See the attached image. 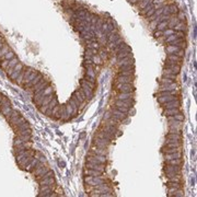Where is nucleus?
<instances>
[{"instance_id": "1", "label": "nucleus", "mask_w": 197, "mask_h": 197, "mask_svg": "<svg viewBox=\"0 0 197 197\" xmlns=\"http://www.w3.org/2000/svg\"><path fill=\"white\" fill-rule=\"evenodd\" d=\"M49 82L48 80H46V79H44V77L41 79V81L37 83V85H35L34 87H32L31 89H29V90H31L32 92H34V94H37L38 92H41L42 90H44L46 87H48L49 85Z\"/></svg>"}, {"instance_id": "2", "label": "nucleus", "mask_w": 197, "mask_h": 197, "mask_svg": "<svg viewBox=\"0 0 197 197\" xmlns=\"http://www.w3.org/2000/svg\"><path fill=\"white\" fill-rule=\"evenodd\" d=\"M114 90L117 92H134L135 88L131 83H116L114 85Z\"/></svg>"}, {"instance_id": "3", "label": "nucleus", "mask_w": 197, "mask_h": 197, "mask_svg": "<svg viewBox=\"0 0 197 197\" xmlns=\"http://www.w3.org/2000/svg\"><path fill=\"white\" fill-rule=\"evenodd\" d=\"M87 162H92V163H105L106 162V158L105 156H100V154H95L92 151H90V156L87 158Z\"/></svg>"}, {"instance_id": "4", "label": "nucleus", "mask_w": 197, "mask_h": 197, "mask_svg": "<svg viewBox=\"0 0 197 197\" xmlns=\"http://www.w3.org/2000/svg\"><path fill=\"white\" fill-rule=\"evenodd\" d=\"M181 71V66L179 65H172V64H164V73H173V75H179Z\"/></svg>"}, {"instance_id": "5", "label": "nucleus", "mask_w": 197, "mask_h": 197, "mask_svg": "<svg viewBox=\"0 0 197 197\" xmlns=\"http://www.w3.org/2000/svg\"><path fill=\"white\" fill-rule=\"evenodd\" d=\"M93 145L95 146V147L106 149V148H108V146L111 145V141H110V140H108V139H105V138H98V137H96V138L94 139Z\"/></svg>"}, {"instance_id": "6", "label": "nucleus", "mask_w": 197, "mask_h": 197, "mask_svg": "<svg viewBox=\"0 0 197 197\" xmlns=\"http://www.w3.org/2000/svg\"><path fill=\"white\" fill-rule=\"evenodd\" d=\"M111 113H112V118L116 119L117 122H124L126 118H127L126 113L121 112V111H118V110H116V108H113Z\"/></svg>"}, {"instance_id": "7", "label": "nucleus", "mask_w": 197, "mask_h": 197, "mask_svg": "<svg viewBox=\"0 0 197 197\" xmlns=\"http://www.w3.org/2000/svg\"><path fill=\"white\" fill-rule=\"evenodd\" d=\"M85 168H87V169H92V170L100 171V172H102V173L105 171L104 163H92V162H87Z\"/></svg>"}, {"instance_id": "8", "label": "nucleus", "mask_w": 197, "mask_h": 197, "mask_svg": "<svg viewBox=\"0 0 197 197\" xmlns=\"http://www.w3.org/2000/svg\"><path fill=\"white\" fill-rule=\"evenodd\" d=\"M134 80L133 76H122V75H117L115 78V83H131Z\"/></svg>"}, {"instance_id": "9", "label": "nucleus", "mask_w": 197, "mask_h": 197, "mask_svg": "<svg viewBox=\"0 0 197 197\" xmlns=\"http://www.w3.org/2000/svg\"><path fill=\"white\" fill-rule=\"evenodd\" d=\"M114 106H125V108H130L134 106V102L130 98H127V100H116Z\"/></svg>"}, {"instance_id": "10", "label": "nucleus", "mask_w": 197, "mask_h": 197, "mask_svg": "<svg viewBox=\"0 0 197 197\" xmlns=\"http://www.w3.org/2000/svg\"><path fill=\"white\" fill-rule=\"evenodd\" d=\"M162 108H180V106H181V103H180L179 98H175V100H173V101H169V102H166V103L161 104Z\"/></svg>"}, {"instance_id": "11", "label": "nucleus", "mask_w": 197, "mask_h": 197, "mask_svg": "<svg viewBox=\"0 0 197 197\" xmlns=\"http://www.w3.org/2000/svg\"><path fill=\"white\" fill-rule=\"evenodd\" d=\"M96 137H98V138H105V139H108V140H110V141H112V140L115 139V135H112V134H110V133H108V131H105V130L100 129V131L96 133Z\"/></svg>"}, {"instance_id": "12", "label": "nucleus", "mask_w": 197, "mask_h": 197, "mask_svg": "<svg viewBox=\"0 0 197 197\" xmlns=\"http://www.w3.org/2000/svg\"><path fill=\"white\" fill-rule=\"evenodd\" d=\"M43 77H44V76H43V75H42L41 72H38V75H37V76H36L35 78H34V79H33V80H32V81H30V82H29L27 85H24L23 88H24V89H27V90L31 89L32 87H34V85H37V83L40 82V81H41V79H42Z\"/></svg>"}, {"instance_id": "13", "label": "nucleus", "mask_w": 197, "mask_h": 197, "mask_svg": "<svg viewBox=\"0 0 197 197\" xmlns=\"http://www.w3.org/2000/svg\"><path fill=\"white\" fill-rule=\"evenodd\" d=\"M182 140V135H177V134H168L166 135V141L168 143H177Z\"/></svg>"}, {"instance_id": "14", "label": "nucleus", "mask_w": 197, "mask_h": 197, "mask_svg": "<svg viewBox=\"0 0 197 197\" xmlns=\"http://www.w3.org/2000/svg\"><path fill=\"white\" fill-rule=\"evenodd\" d=\"M127 65H134V59H133L131 56L118 59V61H117V66H118V67H121V66H127Z\"/></svg>"}, {"instance_id": "15", "label": "nucleus", "mask_w": 197, "mask_h": 197, "mask_svg": "<svg viewBox=\"0 0 197 197\" xmlns=\"http://www.w3.org/2000/svg\"><path fill=\"white\" fill-rule=\"evenodd\" d=\"M163 170H164V172H175L177 174H181V166H172V164L166 163Z\"/></svg>"}, {"instance_id": "16", "label": "nucleus", "mask_w": 197, "mask_h": 197, "mask_svg": "<svg viewBox=\"0 0 197 197\" xmlns=\"http://www.w3.org/2000/svg\"><path fill=\"white\" fill-rule=\"evenodd\" d=\"M33 158H34V156H29V157L24 158V159H22L21 161L19 162V168L21 169V170H25V168H27V166L30 163V162L33 160Z\"/></svg>"}, {"instance_id": "17", "label": "nucleus", "mask_w": 197, "mask_h": 197, "mask_svg": "<svg viewBox=\"0 0 197 197\" xmlns=\"http://www.w3.org/2000/svg\"><path fill=\"white\" fill-rule=\"evenodd\" d=\"M182 121H176V119H172L169 121V128L171 129H182Z\"/></svg>"}, {"instance_id": "18", "label": "nucleus", "mask_w": 197, "mask_h": 197, "mask_svg": "<svg viewBox=\"0 0 197 197\" xmlns=\"http://www.w3.org/2000/svg\"><path fill=\"white\" fill-rule=\"evenodd\" d=\"M38 185H56L55 184V179L54 176H50V177H46V179H43L38 181Z\"/></svg>"}, {"instance_id": "19", "label": "nucleus", "mask_w": 197, "mask_h": 197, "mask_svg": "<svg viewBox=\"0 0 197 197\" xmlns=\"http://www.w3.org/2000/svg\"><path fill=\"white\" fill-rule=\"evenodd\" d=\"M115 98L116 100H127L133 98V92H118Z\"/></svg>"}, {"instance_id": "20", "label": "nucleus", "mask_w": 197, "mask_h": 197, "mask_svg": "<svg viewBox=\"0 0 197 197\" xmlns=\"http://www.w3.org/2000/svg\"><path fill=\"white\" fill-rule=\"evenodd\" d=\"M37 163H38V160H37V159L34 157V158H33V160H32V161L27 166V168H25V170H24V171H27V172H31V173H32V172L34 171V169H35V166H36V164H37Z\"/></svg>"}, {"instance_id": "21", "label": "nucleus", "mask_w": 197, "mask_h": 197, "mask_svg": "<svg viewBox=\"0 0 197 197\" xmlns=\"http://www.w3.org/2000/svg\"><path fill=\"white\" fill-rule=\"evenodd\" d=\"M90 151H92L95 154H100V156H106V149H103V148H98V147H91Z\"/></svg>"}, {"instance_id": "22", "label": "nucleus", "mask_w": 197, "mask_h": 197, "mask_svg": "<svg viewBox=\"0 0 197 197\" xmlns=\"http://www.w3.org/2000/svg\"><path fill=\"white\" fill-rule=\"evenodd\" d=\"M182 48H180L177 46H175V45H170L168 44V46L166 47V54H175L176 52H180Z\"/></svg>"}, {"instance_id": "23", "label": "nucleus", "mask_w": 197, "mask_h": 197, "mask_svg": "<svg viewBox=\"0 0 197 197\" xmlns=\"http://www.w3.org/2000/svg\"><path fill=\"white\" fill-rule=\"evenodd\" d=\"M180 113V108H164V112L163 114L166 116H172V115H175V114H179Z\"/></svg>"}, {"instance_id": "24", "label": "nucleus", "mask_w": 197, "mask_h": 197, "mask_svg": "<svg viewBox=\"0 0 197 197\" xmlns=\"http://www.w3.org/2000/svg\"><path fill=\"white\" fill-rule=\"evenodd\" d=\"M85 175H91V176H101L102 172L96 170H92V169H85Z\"/></svg>"}, {"instance_id": "25", "label": "nucleus", "mask_w": 197, "mask_h": 197, "mask_svg": "<svg viewBox=\"0 0 197 197\" xmlns=\"http://www.w3.org/2000/svg\"><path fill=\"white\" fill-rule=\"evenodd\" d=\"M180 158H181V151H179V152H173V153H166V156H164L166 161L172 160V159H180Z\"/></svg>"}, {"instance_id": "26", "label": "nucleus", "mask_w": 197, "mask_h": 197, "mask_svg": "<svg viewBox=\"0 0 197 197\" xmlns=\"http://www.w3.org/2000/svg\"><path fill=\"white\" fill-rule=\"evenodd\" d=\"M10 47L7 44H5L1 48H0V61H2L5 59V55L9 52Z\"/></svg>"}, {"instance_id": "27", "label": "nucleus", "mask_w": 197, "mask_h": 197, "mask_svg": "<svg viewBox=\"0 0 197 197\" xmlns=\"http://www.w3.org/2000/svg\"><path fill=\"white\" fill-rule=\"evenodd\" d=\"M20 116V112L19 111H17V110H12L11 112H10V114L8 115V116H5L6 119L8 122H10L11 119H13V118H17V117Z\"/></svg>"}, {"instance_id": "28", "label": "nucleus", "mask_w": 197, "mask_h": 197, "mask_svg": "<svg viewBox=\"0 0 197 197\" xmlns=\"http://www.w3.org/2000/svg\"><path fill=\"white\" fill-rule=\"evenodd\" d=\"M121 71H131V72H135L134 65H127V66H121V67H118V70H117V72H121Z\"/></svg>"}, {"instance_id": "29", "label": "nucleus", "mask_w": 197, "mask_h": 197, "mask_svg": "<svg viewBox=\"0 0 197 197\" xmlns=\"http://www.w3.org/2000/svg\"><path fill=\"white\" fill-rule=\"evenodd\" d=\"M181 151V147L180 148H169V147H163L162 148V152L164 153H173V152H179Z\"/></svg>"}, {"instance_id": "30", "label": "nucleus", "mask_w": 197, "mask_h": 197, "mask_svg": "<svg viewBox=\"0 0 197 197\" xmlns=\"http://www.w3.org/2000/svg\"><path fill=\"white\" fill-rule=\"evenodd\" d=\"M174 31H185L186 30V23H184V21H180L174 27H173Z\"/></svg>"}, {"instance_id": "31", "label": "nucleus", "mask_w": 197, "mask_h": 197, "mask_svg": "<svg viewBox=\"0 0 197 197\" xmlns=\"http://www.w3.org/2000/svg\"><path fill=\"white\" fill-rule=\"evenodd\" d=\"M117 56V59H122V58H125V57H128V56H131L130 54V52H127V50H119L118 53L116 54Z\"/></svg>"}, {"instance_id": "32", "label": "nucleus", "mask_w": 197, "mask_h": 197, "mask_svg": "<svg viewBox=\"0 0 197 197\" xmlns=\"http://www.w3.org/2000/svg\"><path fill=\"white\" fill-rule=\"evenodd\" d=\"M87 48H92V49H100L101 45L98 42H91V43H87Z\"/></svg>"}, {"instance_id": "33", "label": "nucleus", "mask_w": 197, "mask_h": 197, "mask_svg": "<svg viewBox=\"0 0 197 197\" xmlns=\"http://www.w3.org/2000/svg\"><path fill=\"white\" fill-rule=\"evenodd\" d=\"M91 60L93 61L94 65H98V66H100V65H102L103 64V61H102V59L100 58V56L98 55H93L92 57H91Z\"/></svg>"}, {"instance_id": "34", "label": "nucleus", "mask_w": 197, "mask_h": 197, "mask_svg": "<svg viewBox=\"0 0 197 197\" xmlns=\"http://www.w3.org/2000/svg\"><path fill=\"white\" fill-rule=\"evenodd\" d=\"M19 61H20V60H19V59H18V57H15V56H14L13 58L10 59V60H9V64H8V67L6 68V69H8V68H13L14 66H15V65H17V64L19 63ZM6 69H5V70H6Z\"/></svg>"}, {"instance_id": "35", "label": "nucleus", "mask_w": 197, "mask_h": 197, "mask_svg": "<svg viewBox=\"0 0 197 197\" xmlns=\"http://www.w3.org/2000/svg\"><path fill=\"white\" fill-rule=\"evenodd\" d=\"M80 85H87V87H89V88H91V89H94V88H95V83H92V82H90V81L85 80V78L80 80Z\"/></svg>"}, {"instance_id": "36", "label": "nucleus", "mask_w": 197, "mask_h": 197, "mask_svg": "<svg viewBox=\"0 0 197 197\" xmlns=\"http://www.w3.org/2000/svg\"><path fill=\"white\" fill-rule=\"evenodd\" d=\"M168 164H172V166H181L182 164V159H172V160H168L166 161Z\"/></svg>"}, {"instance_id": "37", "label": "nucleus", "mask_w": 197, "mask_h": 197, "mask_svg": "<svg viewBox=\"0 0 197 197\" xmlns=\"http://www.w3.org/2000/svg\"><path fill=\"white\" fill-rule=\"evenodd\" d=\"M166 29H168V21H166V20L160 22L157 25V30H159V31H164Z\"/></svg>"}, {"instance_id": "38", "label": "nucleus", "mask_w": 197, "mask_h": 197, "mask_svg": "<svg viewBox=\"0 0 197 197\" xmlns=\"http://www.w3.org/2000/svg\"><path fill=\"white\" fill-rule=\"evenodd\" d=\"M168 187H176V188H182V184L181 182H168L166 183Z\"/></svg>"}, {"instance_id": "39", "label": "nucleus", "mask_w": 197, "mask_h": 197, "mask_svg": "<svg viewBox=\"0 0 197 197\" xmlns=\"http://www.w3.org/2000/svg\"><path fill=\"white\" fill-rule=\"evenodd\" d=\"M176 38H179L177 37V35H176V33H173V34H171V35L166 36V43H171V42H173L174 40H176Z\"/></svg>"}, {"instance_id": "40", "label": "nucleus", "mask_w": 197, "mask_h": 197, "mask_svg": "<svg viewBox=\"0 0 197 197\" xmlns=\"http://www.w3.org/2000/svg\"><path fill=\"white\" fill-rule=\"evenodd\" d=\"M151 8H153V3H149V5L146 6V7L143 8V9L140 10V14H143V15H145V14L147 13L148 11H149V10L151 9Z\"/></svg>"}, {"instance_id": "41", "label": "nucleus", "mask_w": 197, "mask_h": 197, "mask_svg": "<svg viewBox=\"0 0 197 197\" xmlns=\"http://www.w3.org/2000/svg\"><path fill=\"white\" fill-rule=\"evenodd\" d=\"M172 82H174V80H172V79H168L166 77H162L161 79H160V83L161 85H170Z\"/></svg>"}, {"instance_id": "42", "label": "nucleus", "mask_w": 197, "mask_h": 197, "mask_svg": "<svg viewBox=\"0 0 197 197\" xmlns=\"http://www.w3.org/2000/svg\"><path fill=\"white\" fill-rule=\"evenodd\" d=\"M85 75H87V76H89V77H91V78H95V71H94L93 68H89V69H87Z\"/></svg>"}, {"instance_id": "43", "label": "nucleus", "mask_w": 197, "mask_h": 197, "mask_svg": "<svg viewBox=\"0 0 197 197\" xmlns=\"http://www.w3.org/2000/svg\"><path fill=\"white\" fill-rule=\"evenodd\" d=\"M17 135H32V130L31 128H27V129L20 130L18 133H15Z\"/></svg>"}, {"instance_id": "44", "label": "nucleus", "mask_w": 197, "mask_h": 197, "mask_svg": "<svg viewBox=\"0 0 197 197\" xmlns=\"http://www.w3.org/2000/svg\"><path fill=\"white\" fill-rule=\"evenodd\" d=\"M15 56L14 55V52L13 50H11V49H9V52L7 53V54L5 55V59H8V60H10V59H12Z\"/></svg>"}, {"instance_id": "45", "label": "nucleus", "mask_w": 197, "mask_h": 197, "mask_svg": "<svg viewBox=\"0 0 197 197\" xmlns=\"http://www.w3.org/2000/svg\"><path fill=\"white\" fill-rule=\"evenodd\" d=\"M98 55L100 56V58L102 59V61L108 59V53H105V52H103V50H100V52H98Z\"/></svg>"}, {"instance_id": "46", "label": "nucleus", "mask_w": 197, "mask_h": 197, "mask_svg": "<svg viewBox=\"0 0 197 197\" xmlns=\"http://www.w3.org/2000/svg\"><path fill=\"white\" fill-rule=\"evenodd\" d=\"M173 33H175V31L173 29H166V30L163 31V34H162V35H164V37H166V36L171 35V34H173Z\"/></svg>"}, {"instance_id": "47", "label": "nucleus", "mask_w": 197, "mask_h": 197, "mask_svg": "<svg viewBox=\"0 0 197 197\" xmlns=\"http://www.w3.org/2000/svg\"><path fill=\"white\" fill-rule=\"evenodd\" d=\"M65 106H66V111H67V113L70 115V116H72L73 115V110H72V106L70 105L69 103L65 104Z\"/></svg>"}, {"instance_id": "48", "label": "nucleus", "mask_w": 197, "mask_h": 197, "mask_svg": "<svg viewBox=\"0 0 197 197\" xmlns=\"http://www.w3.org/2000/svg\"><path fill=\"white\" fill-rule=\"evenodd\" d=\"M168 180H169V182H181V174L172 176V177H169Z\"/></svg>"}, {"instance_id": "49", "label": "nucleus", "mask_w": 197, "mask_h": 197, "mask_svg": "<svg viewBox=\"0 0 197 197\" xmlns=\"http://www.w3.org/2000/svg\"><path fill=\"white\" fill-rule=\"evenodd\" d=\"M163 77H166V78H168V79L175 80V79H176V77H177V75H173V73H164V72H163Z\"/></svg>"}, {"instance_id": "50", "label": "nucleus", "mask_w": 197, "mask_h": 197, "mask_svg": "<svg viewBox=\"0 0 197 197\" xmlns=\"http://www.w3.org/2000/svg\"><path fill=\"white\" fill-rule=\"evenodd\" d=\"M8 64H9V60H8V59H3V60L0 63V67L5 70L6 68L8 67Z\"/></svg>"}, {"instance_id": "51", "label": "nucleus", "mask_w": 197, "mask_h": 197, "mask_svg": "<svg viewBox=\"0 0 197 197\" xmlns=\"http://www.w3.org/2000/svg\"><path fill=\"white\" fill-rule=\"evenodd\" d=\"M113 108H116V110H118V111H121V112H123V113H127L129 111V108H125V106H114Z\"/></svg>"}, {"instance_id": "52", "label": "nucleus", "mask_w": 197, "mask_h": 197, "mask_svg": "<svg viewBox=\"0 0 197 197\" xmlns=\"http://www.w3.org/2000/svg\"><path fill=\"white\" fill-rule=\"evenodd\" d=\"M154 12H156V9H154V8H151V9L149 10V11H148L147 13L145 14V17H146V18H149V17H151V15H152L153 13H154Z\"/></svg>"}, {"instance_id": "53", "label": "nucleus", "mask_w": 197, "mask_h": 197, "mask_svg": "<svg viewBox=\"0 0 197 197\" xmlns=\"http://www.w3.org/2000/svg\"><path fill=\"white\" fill-rule=\"evenodd\" d=\"M168 134H177V135H182V131L180 129H169V133Z\"/></svg>"}, {"instance_id": "54", "label": "nucleus", "mask_w": 197, "mask_h": 197, "mask_svg": "<svg viewBox=\"0 0 197 197\" xmlns=\"http://www.w3.org/2000/svg\"><path fill=\"white\" fill-rule=\"evenodd\" d=\"M133 73H134V72H131V71H121V72H118V75H122V76H133Z\"/></svg>"}, {"instance_id": "55", "label": "nucleus", "mask_w": 197, "mask_h": 197, "mask_svg": "<svg viewBox=\"0 0 197 197\" xmlns=\"http://www.w3.org/2000/svg\"><path fill=\"white\" fill-rule=\"evenodd\" d=\"M177 13H179V18L177 19H179L180 21H185V15H184L183 12H182V11H179Z\"/></svg>"}, {"instance_id": "56", "label": "nucleus", "mask_w": 197, "mask_h": 197, "mask_svg": "<svg viewBox=\"0 0 197 197\" xmlns=\"http://www.w3.org/2000/svg\"><path fill=\"white\" fill-rule=\"evenodd\" d=\"M162 34H163V31H159V30H156V31H154V33H153L154 37H160Z\"/></svg>"}, {"instance_id": "57", "label": "nucleus", "mask_w": 197, "mask_h": 197, "mask_svg": "<svg viewBox=\"0 0 197 197\" xmlns=\"http://www.w3.org/2000/svg\"><path fill=\"white\" fill-rule=\"evenodd\" d=\"M85 80L90 81V82H92V83H95V78H91V77H89V76H85Z\"/></svg>"}, {"instance_id": "58", "label": "nucleus", "mask_w": 197, "mask_h": 197, "mask_svg": "<svg viewBox=\"0 0 197 197\" xmlns=\"http://www.w3.org/2000/svg\"><path fill=\"white\" fill-rule=\"evenodd\" d=\"M111 117H112V113H111V112H106V113H105V115H104V119L106 121V119L111 118Z\"/></svg>"}, {"instance_id": "59", "label": "nucleus", "mask_w": 197, "mask_h": 197, "mask_svg": "<svg viewBox=\"0 0 197 197\" xmlns=\"http://www.w3.org/2000/svg\"><path fill=\"white\" fill-rule=\"evenodd\" d=\"M177 189H181V188H176V187H169V193H174V192H176Z\"/></svg>"}, {"instance_id": "60", "label": "nucleus", "mask_w": 197, "mask_h": 197, "mask_svg": "<svg viewBox=\"0 0 197 197\" xmlns=\"http://www.w3.org/2000/svg\"><path fill=\"white\" fill-rule=\"evenodd\" d=\"M130 3H133V5H135V3H137L138 2V0H128Z\"/></svg>"}, {"instance_id": "61", "label": "nucleus", "mask_w": 197, "mask_h": 197, "mask_svg": "<svg viewBox=\"0 0 197 197\" xmlns=\"http://www.w3.org/2000/svg\"><path fill=\"white\" fill-rule=\"evenodd\" d=\"M3 45H5V41H1V42H0V48H1Z\"/></svg>"}, {"instance_id": "62", "label": "nucleus", "mask_w": 197, "mask_h": 197, "mask_svg": "<svg viewBox=\"0 0 197 197\" xmlns=\"http://www.w3.org/2000/svg\"><path fill=\"white\" fill-rule=\"evenodd\" d=\"M1 41H3V38H2V35L0 34V42H1Z\"/></svg>"}, {"instance_id": "63", "label": "nucleus", "mask_w": 197, "mask_h": 197, "mask_svg": "<svg viewBox=\"0 0 197 197\" xmlns=\"http://www.w3.org/2000/svg\"><path fill=\"white\" fill-rule=\"evenodd\" d=\"M0 98H1V94H0Z\"/></svg>"}]
</instances>
